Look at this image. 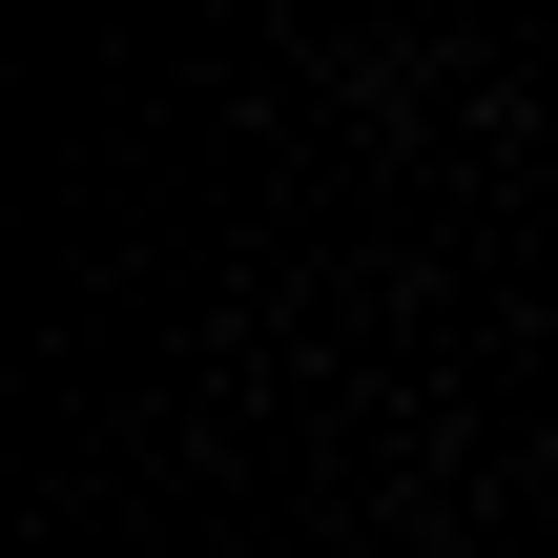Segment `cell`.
<instances>
[]
</instances>
